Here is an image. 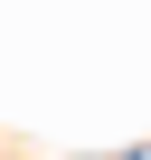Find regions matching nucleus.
Instances as JSON below:
<instances>
[{"label":"nucleus","instance_id":"obj_1","mask_svg":"<svg viewBox=\"0 0 151 160\" xmlns=\"http://www.w3.org/2000/svg\"><path fill=\"white\" fill-rule=\"evenodd\" d=\"M104 160H142V151H104Z\"/></svg>","mask_w":151,"mask_h":160}]
</instances>
